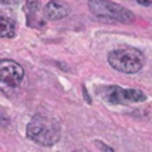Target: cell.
Masks as SVG:
<instances>
[{
	"label": "cell",
	"instance_id": "277c9868",
	"mask_svg": "<svg viewBox=\"0 0 152 152\" xmlns=\"http://www.w3.org/2000/svg\"><path fill=\"white\" fill-rule=\"evenodd\" d=\"M102 99L110 104H122V106H128L133 103H140L146 100V96L143 91L140 90H134V88H121L118 85H110V87H104L103 88V94Z\"/></svg>",
	"mask_w": 152,
	"mask_h": 152
},
{
	"label": "cell",
	"instance_id": "ba28073f",
	"mask_svg": "<svg viewBox=\"0 0 152 152\" xmlns=\"http://www.w3.org/2000/svg\"><path fill=\"white\" fill-rule=\"evenodd\" d=\"M94 143H96V146H97V148H100V151H103V152H113V149H112L110 146L104 145V143H103V142H100V140H96Z\"/></svg>",
	"mask_w": 152,
	"mask_h": 152
},
{
	"label": "cell",
	"instance_id": "6da1fadb",
	"mask_svg": "<svg viewBox=\"0 0 152 152\" xmlns=\"http://www.w3.org/2000/svg\"><path fill=\"white\" fill-rule=\"evenodd\" d=\"M27 137L40 146H54L61 137V128L54 118L37 113L27 125Z\"/></svg>",
	"mask_w": 152,
	"mask_h": 152
},
{
	"label": "cell",
	"instance_id": "5b68a950",
	"mask_svg": "<svg viewBox=\"0 0 152 152\" xmlns=\"http://www.w3.org/2000/svg\"><path fill=\"white\" fill-rule=\"evenodd\" d=\"M24 79V69L14 60L0 58V90L17 88Z\"/></svg>",
	"mask_w": 152,
	"mask_h": 152
},
{
	"label": "cell",
	"instance_id": "9c48e42d",
	"mask_svg": "<svg viewBox=\"0 0 152 152\" xmlns=\"http://www.w3.org/2000/svg\"><path fill=\"white\" fill-rule=\"evenodd\" d=\"M137 3L142 6H152V0H137Z\"/></svg>",
	"mask_w": 152,
	"mask_h": 152
},
{
	"label": "cell",
	"instance_id": "30bf717a",
	"mask_svg": "<svg viewBox=\"0 0 152 152\" xmlns=\"http://www.w3.org/2000/svg\"><path fill=\"white\" fill-rule=\"evenodd\" d=\"M2 3H5V5H17L20 0H0Z\"/></svg>",
	"mask_w": 152,
	"mask_h": 152
},
{
	"label": "cell",
	"instance_id": "52a82bcc",
	"mask_svg": "<svg viewBox=\"0 0 152 152\" xmlns=\"http://www.w3.org/2000/svg\"><path fill=\"white\" fill-rule=\"evenodd\" d=\"M17 33V27H15V21L11 20L9 17L0 15V37H14Z\"/></svg>",
	"mask_w": 152,
	"mask_h": 152
},
{
	"label": "cell",
	"instance_id": "8fae6325",
	"mask_svg": "<svg viewBox=\"0 0 152 152\" xmlns=\"http://www.w3.org/2000/svg\"><path fill=\"white\" fill-rule=\"evenodd\" d=\"M75 152H87L85 149H79V151H75Z\"/></svg>",
	"mask_w": 152,
	"mask_h": 152
},
{
	"label": "cell",
	"instance_id": "8992f818",
	"mask_svg": "<svg viewBox=\"0 0 152 152\" xmlns=\"http://www.w3.org/2000/svg\"><path fill=\"white\" fill-rule=\"evenodd\" d=\"M45 17L51 21H58L63 20L66 17H69L70 14V6L61 0H51L45 5Z\"/></svg>",
	"mask_w": 152,
	"mask_h": 152
},
{
	"label": "cell",
	"instance_id": "3957f363",
	"mask_svg": "<svg viewBox=\"0 0 152 152\" xmlns=\"http://www.w3.org/2000/svg\"><path fill=\"white\" fill-rule=\"evenodd\" d=\"M88 9L93 15L109 23H133L134 15L127 8L113 3L110 0H88Z\"/></svg>",
	"mask_w": 152,
	"mask_h": 152
},
{
	"label": "cell",
	"instance_id": "7a4b0ae2",
	"mask_svg": "<svg viewBox=\"0 0 152 152\" xmlns=\"http://www.w3.org/2000/svg\"><path fill=\"white\" fill-rule=\"evenodd\" d=\"M107 61L115 70L127 73V75H134V73H137L143 69L145 55L137 48L124 46V48L113 49L109 54Z\"/></svg>",
	"mask_w": 152,
	"mask_h": 152
}]
</instances>
